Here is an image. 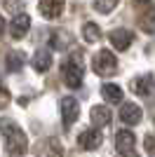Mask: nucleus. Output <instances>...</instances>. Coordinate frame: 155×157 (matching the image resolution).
<instances>
[{
  "mask_svg": "<svg viewBox=\"0 0 155 157\" xmlns=\"http://www.w3.org/2000/svg\"><path fill=\"white\" fill-rule=\"evenodd\" d=\"M61 75H64V82L71 89H78L82 85V78H85V63H82V54L80 52H73L68 59L64 61V68H61Z\"/></svg>",
  "mask_w": 155,
  "mask_h": 157,
  "instance_id": "f257e3e1",
  "label": "nucleus"
},
{
  "mask_svg": "<svg viewBox=\"0 0 155 157\" xmlns=\"http://www.w3.org/2000/svg\"><path fill=\"white\" fill-rule=\"evenodd\" d=\"M2 141H5V150L12 157H21L26 152V148H28L24 131H21L19 127H14V124L2 127Z\"/></svg>",
  "mask_w": 155,
  "mask_h": 157,
  "instance_id": "f03ea898",
  "label": "nucleus"
},
{
  "mask_svg": "<svg viewBox=\"0 0 155 157\" xmlns=\"http://www.w3.org/2000/svg\"><path fill=\"white\" fill-rule=\"evenodd\" d=\"M92 68L97 75H113V73H117V59L110 54V49H99L92 61Z\"/></svg>",
  "mask_w": 155,
  "mask_h": 157,
  "instance_id": "7ed1b4c3",
  "label": "nucleus"
},
{
  "mask_svg": "<svg viewBox=\"0 0 155 157\" xmlns=\"http://www.w3.org/2000/svg\"><path fill=\"white\" fill-rule=\"evenodd\" d=\"M134 134L129 129H122V131H117V136H115V148H117V152L122 157H134Z\"/></svg>",
  "mask_w": 155,
  "mask_h": 157,
  "instance_id": "20e7f679",
  "label": "nucleus"
},
{
  "mask_svg": "<svg viewBox=\"0 0 155 157\" xmlns=\"http://www.w3.org/2000/svg\"><path fill=\"white\" fill-rule=\"evenodd\" d=\"M153 85H155L153 75H150V73H143V75H139V78H134L129 82V89L134 94H139V96H150V94H153Z\"/></svg>",
  "mask_w": 155,
  "mask_h": 157,
  "instance_id": "39448f33",
  "label": "nucleus"
},
{
  "mask_svg": "<svg viewBox=\"0 0 155 157\" xmlns=\"http://www.w3.org/2000/svg\"><path fill=\"white\" fill-rule=\"evenodd\" d=\"M61 115H64V124L71 127L73 122L78 120V115H80V103H78L73 96L61 98Z\"/></svg>",
  "mask_w": 155,
  "mask_h": 157,
  "instance_id": "423d86ee",
  "label": "nucleus"
},
{
  "mask_svg": "<svg viewBox=\"0 0 155 157\" xmlns=\"http://www.w3.org/2000/svg\"><path fill=\"white\" fill-rule=\"evenodd\" d=\"M103 136L99 129H85L80 136H78V143H80V148L82 150H97L99 145H101Z\"/></svg>",
  "mask_w": 155,
  "mask_h": 157,
  "instance_id": "0eeeda50",
  "label": "nucleus"
},
{
  "mask_svg": "<svg viewBox=\"0 0 155 157\" xmlns=\"http://www.w3.org/2000/svg\"><path fill=\"white\" fill-rule=\"evenodd\" d=\"M38 12L45 17V19H57L64 12V0H40Z\"/></svg>",
  "mask_w": 155,
  "mask_h": 157,
  "instance_id": "6e6552de",
  "label": "nucleus"
},
{
  "mask_svg": "<svg viewBox=\"0 0 155 157\" xmlns=\"http://www.w3.org/2000/svg\"><path fill=\"white\" fill-rule=\"evenodd\" d=\"M108 40H110V45L115 47V49H127L129 45H132V40H134V35L129 31H125V28H115V31H110L108 33Z\"/></svg>",
  "mask_w": 155,
  "mask_h": 157,
  "instance_id": "1a4fd4ad",
  "label": "nucleus"
},
{
  "mask_svg": "<svg viewBox=\"0 0 155 157\" xmlns=\"http://www.w3.org/2000/svg\"><path fill=\"white\" fill-rule=\"evenodd\" d=\"M28 28H31V17H28L26 12L17 14L14 21H12V38L14 40H21L26 33H28Z\"/></svg>",
  "mask_w": 155,
  "mask_h": 157,
  "instance_id": "9d476101",
  "label": "nucleus"
},
{
  "mask_svg": "<svg viewBox=\"0 0 155 157\" xmlns=\"http://www.w3.org/2000/svg\"><path fill=\"white\" fill-rule=\"evenodd\" d=\"M110 108H106V105H92V110H89V120H92V124L94 127H106L110 122Z\"/></svg>",
  "mask_w": 155,
  "mask_h": 157,
  "instance_id": "9b49d317",
  "label": "nucleus"
},
{
  "mask_svg": "<svg viewBox=\"0 0 155 157\" xmlns=\"http://www.w3.org/2000/svg\"><path fill=\"white\" fill-rule=\"evenodd\" d=\"M120 120L125 124H139L141 122V108L136 103H125L122 110H120Z\"/></svg>",
  "mask_w": 155,
  "mask_h": 157,
  "instance_id": "f8f14e48",
  "label": "nucleus"
},
{
  "mask_svg": "<svg viewBox=\"0 0 155 157\" xmlns=\"http://www.w3.org/2000/svg\"><path fill=\"white\" fill-rule=\"evenodd\" d=\"M50 66H52V52L50 49L42 47V49H38V52L33 54V68H35L38 73H45Z\"/></svg>",
  "mask_w": 155,
  "mask_h": 157,
  "instance_id": "ddd939ff",
  "label": "nucleus"
},
{
  "mask_svg": "<svg viewBox=\"0 0 155 157\" xmlns=\"http://www.w3.org/2000/svg\"><path fill=\"white\" fill-rule=\"evenodd\" d=\"M101 96L106 98V101H110V103H120V101H122V89L117 85H103Z\"/></svg>",
  "mask_w": 155,
  "mask_h": 157,
  "instance_id": "4468645a",
  "label": "nucleus"
},
{
  "mask_svg": "<svg viewBox=\"0 0 155 157\" xmlns=\"http://www.w3.org/2000/svg\"><path fill=\"white\" fill-rule=\"evenodd\" d=\"M82 35L87 42H99V38H101V33H99V26L97 24H92V21H87L82 26Z\"/></svg>",
  "mask_w": 155,
  "mask_h": 157,
  "instance_id": "2eb2a0df",
  "label": "nucleus"
},
{
  "mask_svg": "<svg viewBox=\"0 0 155 157\" xmlns=\"http://www.w3.org/2000/svg\"><path fill=\"white\" fill-rule=\"evenodd\" d=\"M139 24H141V28L146 33H155V10H150V12H146L139 19Z\"/></svg>",
  "mask_w": 155,
  "mask_h": 157,
  "instance_id": "dca6fc26",
  "label": "nucleus"
},
{
  "mask_svg": "<svg viewBox=\"0 0 155 157\" xmlns=\"http://www.w3.org/2000/svg\"><path fill=\"white\" fill-rule=\"evenodd\" d=\"M21 63H24V54H7L5 68H10V71H17V68H21Z\"/></svg>",
  "mask_w": 155,
  "mask_h": 157,
  "instance_id": "f3484780",
  "label": "nucleus"
},
{
  "mask_svg": "<svg viewBox=\"0 0 155 157\" xmlns=\"http://www.w3.org/2000/svg\"><path fill=\"white\" fill-rule=\"evenodd\" d=\"M115 5H117V0H94V10L101 14H108Z\"/></svg>",
  "mask_w": 155,
  "mask_h": 157,
  "instance_id": "a211bd4d",
  "label": "nucleus"
},
{
  "mask_svg": "<svg viewBox=\"0 0 155 157\" xmlns=\"http://www.w3.org/2000/svg\"><path fill=\"white\" fill-rule=\"evenodd\" d=\"M143 148L150 157H155V136H146L143 138Z\"/></svg>",
  "mask_w": 155,
  "mask_h": 157,
  "instance_id": "6ab92c4d",
  "label": "nucleus"
},
{
  "mask_svg": "<svg viewBox=\"0 0 155 157\" xmlns=\"http://www.w3.org/2000/svg\"><path fill=\"white\" fill-rule=\"evenodd\" d=\"M136 2H148V0H136Z\"/></svg>",
  "mask_w": 155,
  "mask_h": 157,
  "instance_id": "aec40b11",
  "label": "nucleus"
}]
</instances>
